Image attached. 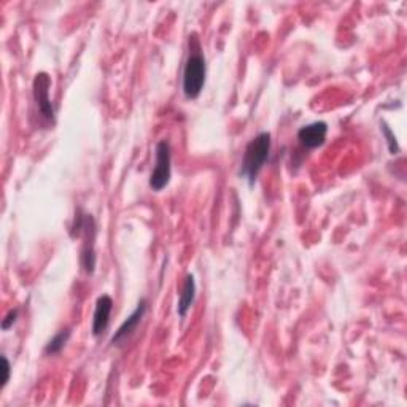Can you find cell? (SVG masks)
I'll return each instance as SVG.
<instances>
[{
	"label": "cell",
	"instance_id": "5",
	"mask_svg": "<svg viewBox=\"0 0 407 407\" xmlns=\"http://www.w3.org/2000/svg\"><path fill=\"white\" fill-rule=\"evenodd\" d=\"M147 301L145 299H142V301L137 304V307L133 314H131L128 319L124 320V323L121 326L118 328V331L115 333V336L112 338V344L113 345H123L124 342H128V339L133 336L135 333L137 326L140 325V321L143 319V315L147 312Z\"/></svg>",
	"mask_w": 407,
	"mask_h": 407
},
{
	"label": "cell",
	"instance_id": "12",
	"mask_svg": "<svg viewBox=\"0 0 407 407\" xmlns=\"http://www.w3.org/2000/svg\"><path fill=\"white\" fill-rule=\"evenodd\" d=\"M16 319H18V310L16 309L15 310H10L8 315L5 316V320L2 323V329H4V331H7V329L16 321Z\"/></svg>",
	"mask_w": 407,
	"mask_h": 407
},
{
	"label": "cell",
	"instance_id": "7",
	"mask_svg": "<svg viewBox=\"0 0 407 407\" xmlns=\"http://www.w3.org/2000/svg\"><path fill=\"white\" fill-rule=\"evenodd\" d=\"M113 309V299L109 295L99 296L98 302H95L94 319H93V334L99 338L100 334L105 333L107 326H109L110 315Z\"/></svg>",
	"mask_w": 407,
	"mask_h": 407
},
{
	"label": "cell",
	"instance_id": "8",
	"mask_svg": "<svg viewBox=\"0 0 407 407\" xmlns=\"http://www.w3.org/2000/svg\"><path fill=\"white\" fill-rule=\"evenodd\" d=\"M85 229L88 234V241L85 243V248H83L81 262H83V267H85V271L88 274H93L95 267V251H94L95 227H94V220L91 218V215H86L85 217Z\"/></svg>",
	"mask_w": 407,
	"mask_h": 407
},
{
	"label": "cell",
	"instance_id": "13",
	"mask_svg": "<svg viewBox=\"0 0 407 407\" xmlns=\"http://www.w3.org/2000/svg\"><path fill=\"white\" fill-rule=\"evenodd\" d=\"M2 363H4V379H2V385H0V388H5V385L8 384V380H10V363L7 360V356H2Z\"/></svg>",
	"mask_w": 407,
	"mask_h": 407
},
{
	"label": "cell",
	"instance_id": "1",
	"mask_svg": "<svg viewBox=\"0 0 407 407\" xmlns=\"http://www.w3.org/2000/svg\"><path fill=\"white\" fill-rule=\"evenodd\" d=\"M206 58L202 55L199 40L189 37V56L183 70V93L187 99H197L206 83Z\"/></svg>",
	"mask_w": 407,
	"mask_h": 407
},
{
	"label": "cell",
	"instance_id": "10",
	"mask_svg": "<svg viewBox=\"0 0 407 407\" xmlns=\"http://www.w3.org/2000/svg\"><path fill=\"white\" fill-rule=\"evenodd\" d=\"M70 336H72V331L69 328L61 329V331H59L56 336L46 344V347H45L46 355H56V353L61 352L65 347V344H67V340L70 339Z\"/></svg>",
	"mask_w": 407,
	"mask_h": 407
},
{
	"label": "cell",
	"instance_id": "4",
	"mask_svg": "<svg viewBox=\"0 0 407 407\" xmlns=\"http://www.w3.org/2000/svg\"><path fill=\"white\" fill-rule=\"evenodd\" d=\"M50 86H51V79L50 75L45 74V72H40V74L35 75L34 79V98L37 102L39 112L46 118L48 121H55V110H53L51 99H50Z\"/></svg>",
	"mask_w": 407,
	"mask_h": 407
},
{
	"label": "cell",
	"instance_id": "3",
	"mask_svg": "<svg viewBox=\"0 0 407 407\" xmlns=\"http://www.w3.org/2000/svg\"><path fill=\"white\" fill-rule=\"evenodd\" d=\"M172 152L171 143L161 140L156 145V164L149 177V187L153 191H163L171 182L172 175Z\"/></svg>",
	"mask_w": 407,
	"mask_h": 407
},
{
	"label": "cell",
	"instance_id": "6",
	"mask_svg": "<svg viewBox=\"0 0 407 407\" xmlns=\"http://www.w3.org/2000/svg\"><path fill=\"white\" fill-rule=\"evenodd\" d=\"M328 135V124L325 121H315L312 124L304 126L298 131V139L301 140L305 148H319L326 140Z\"/></svg>",
	"mask_w": 407,
	"mask_h": 407
},
{
	"label": "cell",
	"instance_id": "11",
	"mask_svg": "<svg viewBox=\"0 0 407 407\" xmlns=\"http://www.w3.org/2000/svg\"><path fill=\"white\" fill-rule=\"evenodd\" d=\"M384 133H385L387 139H388V147H390V152H392V154H396V152H398L396 139H394V135L392 134V131L388 129V126H385V124H384Z\"/></svg>",
	"mask_w": 407,
	"mask_h": 407
},
{
	"label": "cell",
	"instance_id": "2",
	"mask_svg": "<svg viewBox=\"0 0 407 407\" xmlns=\"http://www.w3.org/2000/svg\"><path fill=\"white\" fill-rule=\"evenodd\" d=\"M269 152H271V134L269 133L258 134L253 140H250L247 148H245L241 177H243L250 185L255 183L262 166L266 164Z\"/></svg>",
	"mask_w": 407,
	"mask_h": 407
},
{
	"label": "cell",
	"instance_id": "9",
	"mask_svg": "<svg viewBox=\"0 0 407 407\" xmlns=\"http://www.w3.org/2000/svg\"><path fill=\"white\" fill-rule=\"evenodd\" d=\"M194 298H196V282H194L193 275L188 274L187 280H185L182 295H180V301H178V307H177L178 315L187 316L188 310L194 302Z\"/></svg>",
	"mask_w": 407,
	"mask_h": 407
}]
</instances>
